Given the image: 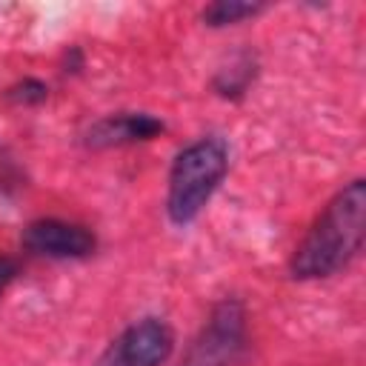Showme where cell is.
Listing matches in <instances>:
<instances>
[{
	"label": "cell",
	"mask_w": 366,
	"mask_h": 366,
	"mask_svg": "<svg viewBox=\"0 0 366 366\" xmlns=\"http://www.w3.org/2000/svg\"><path fill=\"white\" fill-rule=\"evenodd\" d=\"M229 172V143L217 134H206L183 146L169 169L166 214L174 226H189L209 206Z\"/></svg>",
	"instance_id": "7a4b0ae2"
},
{
	"label": "cell",
	"mask_w": 366,
	"mask_h": 366,
	"mask_svg": "<svg viewBox=\"0 0 366 366\" xmlns=\"http://www.w3.org/2000/svg\"><path fill=\"white\" fill-rule=\"evenodd\" d=\"M163 129L166 123L149 112H114L94 120L83 132V143L89 149H120L154 140L157 134H163Z\"/></svg>",
	"instance_id": "8992f818"
},
{
	"label": "cell",
	"mask_w": 366,
	"mask_h": 366,
	"mask_svg": "<svg viewBox=\"0 0 366 366\" xmlns=\"http://www.w3.org/2000/svg\"><path fill=\"white\" fill-rule=\"evenodd\" d=\"M20 243L26 252L49 260H83V257H92L97 249V237L89 226L74 220H60V217L31 220L23 229Z\"/></svg>",
	"instance_id": "5b68a950"
},
{
	"label": "cell",
	"mask_w": 366,
	"mask_h": 366,
	"mask_svg": "<svg viewBox=\"0 0 366 366\" xmlns=\"http://www.w3.org/2000/svg\"><path fill=\"white\" fill-rule=\"evenodd\" d=\"M17 274H20V260L11 254H0V295L17 280Z\"/></svg>",
	"instance_id": "30bf717a"
},
{
	"label": "cell",
	"mask_w": 366,
	"mask_h": 366,
	"mask_svg": "<svg viewBox=\"0 0 366 366\" xmlns=\"http://www.w3.org/2000/svg\"><path fill=\"white\" fill-rule=\"evenodd\" d=\"M6 97L11 103H17V106H37V103H43L49 97V86L43 80H37V77H23L20 83H14L6 92Z\"/></svg>",
	"instance_id": "9c48e42d"
},
{
	"label": "cell",
	"mask_w": 366,
	"mask_h": 366,
	"mask_svg": "<svg viewBox=\"0 0 366 366\" xmlns=\"http://www.w3.org/2000/svg\"><path fill=\"white\" fill-rule=\"evenodd\" d=\"M174 352V332L163 317L129 323L103 352L100 366H163Z\"/></svg>",
	"instance_id": "277c9868"
},
{
	"label": "cell",
	"mask_w": 366,
	"mask_h": 366,
	"mask_svg": "<svg viewBox=\"0 0 366 366\" xmlns=\"http://www.w3.org/2000/svg\"><path fill=\"white\" fill-rule=\"evenodd\" d=\"M254 74H257V57H254V51L243 49L229 60V66L217 69L212 89L226 100H240L246 94V89L252 86Z\"/></svg>",
	"instance_id": "52a82bcc"
},
{
	"label": "cell",
	"mask_w": 366,
	"mask_h": 366,
	"mask_svg": "<svg viewBox=\"0 0 366 366\" xmlns=\"http://www.w3.org/2000/svg\"><path fill=\"white\" fill-rule=\"evenodd\" d=\"M266 6L263 3H246V0H214L200 11L203 26L209 29H226V26H237L243 20H254L257 14H263Z\"/></svg>",
	"instance_id": "ba28073f"
},
{
	"label": "cell",
	"mask_w": 366,
	"mask_h": 366,
	"mask_svg": "<svg viewBox=\"0 0 366 366\" xmlns=\"http://www.w3.org/2000/svg\"><path fill=\"white\" fill-rule=\"evenodd\" d=\"M366 237V180H349L315 217L295 246L289 274L295 280H323L346 269Z\"/></svg>",
	"instance_id": "6da1fadb"
},
{
	"label": "cell",
	"mask_w": 366,
	"mask_h": 366,
	"mask_svg": "<svg viewBox=\"0 0 366 366\" xmlns=\"http://www.w3.org/2000/svg\"><path fill=\"white\" fill-rule=\"evenodd\" d=\"M249 346V317L240 297H223L212 306L197 337L189 343L180 366H237Z\"/></svg>",
	"instance_id": "3957f363"
}]
</instances>
